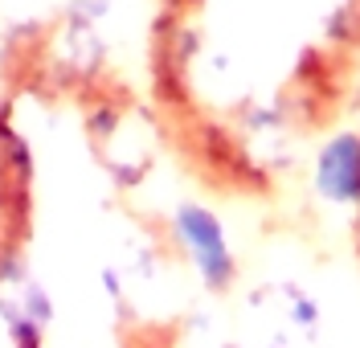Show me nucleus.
Segmentation results:
<instances>
[{
  "label": "nucleus",
  "instance_id": "f257e3e1",
  "mask_svg": "<svg viewBox=\"0 0 360 348\" xmlns=\"http://www.w3.org/2000/svg\"><path fill=\"white\" fill-rule=\"evenodd\" d=\"M148 70L201 185L283 201L360 111V0H160Z\"/></svg>",
  "mask_w": 360,
  "mask_h": 348
},
{
  "label": "nucleus",
  "instance_id": "f03ea898",
  "mask_svg": "<svg viewBox=\"0 0 360 348\" xmlns=\"http://www.w3.org/2000/svg\"><path fill=\"white\" fill-rule=\"evenodd\" d=\"M221 348H323V311L295 278L254 283Z\"/></svg>",
  "mask_w": 360,
  "mask_h": 348
},
{
  "label": "nucleus",
  "instance_id": "7ed1b4c3",
  "mask_svg": "<svg viewBox=\"0 0 360 348\" xmlns=\"http://www.w3.org/2000/svg\"><path fill=\"white\" fill-rule=\"evenodd\" d=\"M360 115V111H356ZM348 250H352V266L360 278V136H356V176H352V209H348Z\"/></svg>",
  "mask_w": 360,
  "mask_h": 348
}]
</instances>
